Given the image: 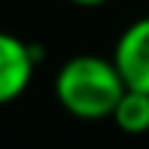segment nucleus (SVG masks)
Wrapping results in <instances>:
<instances>
[{"instance_id": "obj_5", "label": "nucleus", "mask_w": 149, "mask_h": 149, "mask_svg": "<svg viewBox=\"0 0 149 149\" xmlns=\"http://www.w3.org/2000/svg\"><path fill=\"white\" fill-rule=\"evenodd\" d=\"M70 3H76V6H104L107 0H70Z\"/></svg>"}, {"instance_id": "obj_1", "label": "nucleus", "mask_w": 149, "mask_h": 149, "mask_svg": "<svg viewBox=\"0 0 149 149\" xmlns=\"http://www.w3.org/2000/svg\"><path fill=\"white\" fill-rule=\"evenodd\" d=\"M128 91L113 58L76 55L55 76V97L76 119H110Z\"/></svg>"}, {"instance_id": "obj_2", "label": "nucleus", "mask_w": 149, "mask_h": 149, "mask_svg": "<svg viewBox=\"0 0 149 149\" xmlns=\"http://www.w3.org/2000/svg\"><path fill=\"white\" fill-rule=\"evenodd\" d=\"M113 64L119 67L128 88L149 94V15L131 22L113 49Z\"/></svg>"}, {"instance_id": "obj_3", "label": "nucleus", "mask_w": 149, "mask_h": 149, "mask_svg": "<svg viewBox=\"0 0 149 149\" xmlns=\"http://www.w3.org/2000/svg\"><path fill=\"white\" fill-rule=\"evenodd\" d=\"M33 67H37V49L15 33L0 31V107L24 94L33 79Z\"/></svg>"}, {"instance_id": "obj_4", "label": "nucleus", "mask_w": 149, "mask_h": 149, "mask_svg": "<svg viewBox=\"0 0 149 149\" xmlns=\"http://www.w3.org/2000/svg\"><path fill=\"white\" fill-rule=\"evenodd\" d=\"M113 122L119 131L125 134H146L149 131V94L146 91H134L128 88L122 94V100L113 110Z\"/></svg>"}]
</instances>
